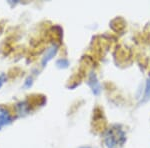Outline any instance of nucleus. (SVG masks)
<instances>
[{
    "label": "nucleus",
    "instance_id": "1",
    "mask_svg": "<svg viewBox=\"0 0 150 148\" xmlns=\"http://www.w3.org/2000/svg\"><path fill=\"white\" fill-rule=\"evenodd\" d=\"M126 142V133L120 125H112L104 133V144L107 148H121Z\"/></svg>",
    "mask_w": 150,
    "mask_h": 148
},
{
    "label": "nucleus",
    "instance_id": "2",
    "mask_svg": "<svg viewBox=\"0 0 150 148\" xmlns=\"http://www.w3.org/2000/svg\"><path fill=\"white\" fill-rule=\"evenodd\" d=\"M12 122V115L8 108L3 105H0V130L4 126L10 124Z\"/></svg>",
    "mask_w": 150,
    "mask_h": 148
},
{
    "label": "nucleus",
    "instance_id": "3",
    "mask_svg": "<svg viewBox=\"0 0 150 148\" xmlns=\"http://www.w3.org/2000/svg\"><path fill=\"white\" fill-rule=\"evenodd\" d=\"M57 51H58V46L56 44H52L51 46H49L42 56V60H41L42 66H45V65L57 54Z\"/></svg>",
    "mask_w": 150,
    "mask_h": 148
},
{
    "label": "nucleus",
    "instance_id": "4",
    "mask_svg": "<svg viewBox=\"0 0 150 148\" xmlns=\"http://www.w3.org/2000/svg\"><path fill=\"white\" fill-rule=\"evenodd\" d=\"M88 84H89V86H90L91 90H92V92L95 95H98V94L100 93V91H101L100 83H99L97 77H96V75L94 73H91L90 76H89Z\"/></svg>",
    "mask_w": 150,
    "mask_h": 148
},
{
    "label": "nucleus",
    "instance_id": "5",
    "mask_svg": "<svg viewBox=\"0 0 150 148\" xmlns=\"http://www.w3.org/2000/svg\"><path fill=\"white\" fill-rule=\"evenodd\" d=\"M150 99V80H147L146 85H145V90L143 97H142V102H146Z\"/></svg>",
    "mask_w": 150,
    "mask_h": 148
},
{
    "label": "nucleus",
    "instance_id": "6",
    "mask_svg": "<svg viewBox=\"0 0 150 148\" xmlns=\"http://www.w3.org/2000/svg\"><path fill=\"white\" fill-rule=\"evenodd\" d=\"M56 64H57V66L59 67V68H66V67L69 65V62H68V60H67V59H64V58H63V59L58 60Z\"/></svg>",
    "mask_w": 150,
    "mask_h": 148
},
{
    "label": "nucleus",
    "instance_id": "7",
    "mask_svg": "<svg viewBox=\"0 0 150 148\" xmlns=\"http://www.w3.org/2000/svg\"><path fill=\"white\" fill-rule=\"evenodd\" d=\"M33 84V78L31 76H29L26 78L25 82H24V87H26V88H29L31 85Z\"/></svg>",
    "mask_w": 150,
    "mask_h": 148
},
{
    "label": "nucleus",
    "instance_id": "8",
    "mask_svg": "<svg viewBox=\"0 0 150 148\" xmlns=\"http://www.w3.org/2000/svg\"><path fill=\"white\" fill-rule=\"evenodd\" d=\"M6 75L3 73V72L0 71V88L3 86V84L6 82Z\"/></svg>",
    "mask_w": 150,
    "mask_h": 148
}]
</instances>
